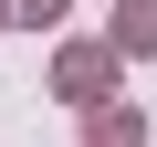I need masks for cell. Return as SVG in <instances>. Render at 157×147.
<instances>
[{"mask_svg":"<svg viewBox=\"0 0 157 147\" xmlns=\"http://www.w3.org/2000/svg\"><path fill=\"white\" fill-rule=\"evenodd\" d=\"M11 11H21V21H63V0H11Z\"/></svg>","mask_w":157,"mask_h":147,"instance_id":"3957f363","label":"cell"},{"mask_svg":"<svg viewBox=\"0 0 157 147\" xmlns=\"http://www.w3.org/2000/svg\"><path fill=\"white\" fill-rule=\"evenodd\" d=\"M94 147H136V116H126V105H105V116H94Z\"/></svg>","mask_w":157,"mask_h":147,"instance_id":"7a4b0ae2","label":"cell"},{"mask_svg":"<svg viewBox=\"0 0 157 147\" xmlns=\"http://www.w3.org/2000/svg\"><path fill=\"white\" fill-rule=\"evenodd\" d=\"M63 95H105V53H63Z\"/></svg>","mask_w":157,"mask_h":147,"instance_id":"6da1fadb","label":"cell"}]
</instances>
